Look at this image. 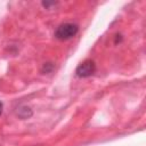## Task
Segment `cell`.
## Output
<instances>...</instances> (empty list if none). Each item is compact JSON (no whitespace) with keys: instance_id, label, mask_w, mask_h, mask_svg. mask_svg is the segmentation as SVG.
I'll return each mask as SVG.
<instances>
[{"instance_id":"1","label":"cell","mask_w":146,"mask_h":146,"mask_svg":"<svg viewBox=\"0 0 146 146\" xmlns=\"http://www.w3.org/2000/svg\"><path fill=\"white\" fill-rule=\"evenodd\" d=\"M78 30H79V27H78L76 24L64 23V24H60L57 27V30L55 32V36L58 40H68L78 33Z\"/></svg>"},{"instance_id":"2","label":"cell","mask_w":146,"mask_h":146,"mask_svg":"<svg viewBox=\"0 0 146 146\" xmlns=\"http://www.w3.org/2000/svg\"><path fill=\"white\" fill-rule=\"evenodd\" d=\"M96 71V65L92 60L88 59V60H84L83 63H81L78 67H76V75L80 76V78H87V76H90L95 73Z\"/></svg>"},{"instance_id":"3","label":"cell","mask_w":146,"mask_h":146,"mask_svg":"<svg viewBox=\"0 0 146 146\" xmlns=\"http://www.w3.org/2000/svg\"><path fill=\"white\" fill-rule=\"evenodd\" d=\"M1 112H2V104L0 103V114H1Z\"/></svg>"}]
</instances>
